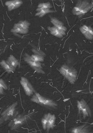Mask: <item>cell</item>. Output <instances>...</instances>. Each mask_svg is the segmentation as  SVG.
Returning a JSON list of instances; mask_svg holds the SVG:
<instances>
[{
    "label": "cell",
    "instance_id": "d6986e66",
    "mask_svg": "<svg viewBox=\"0 0 93 133\" xmlns=\"http://www.w3.org/2000/svg\"><path fill=\"white\" fill-rule=\"evenodd\" d=\"M29 57L32 60H33L34 61H36V62H42L44 61V58L43 56L36 55V54H34V55L29 56Z\"/></svg>",
    "mask_w": 93,
    "mask_h": 133
},
{
    "label": "cell",
    "instance_id": "8992f818",
    "mask_svg": "<svg viewBox=\"0 0 93 133\" xmlns=\"http://www.w3.org/2000/svg\"><path fill=\"white\" fill-rule=\"evenodd\" d=\"M17 102H15L12 104L10 107L4 111L2 113V117L0 118V124L3 122L7 121L11 119L12 118L14 117V115L15 110V108L17 105Z\"/></svg>",
    "mask_w": 93,
    "mask_h": 133
},
{
    "label": "cell",
    "instance_id": "6da1fadb",
    "mask_svg": "<svg viewBox=\"0 0 93 133\" xmlns=\"http://www.w3.org/2000/svg\"><path fill=\"white\" fill-rule=\"evenodd\" d=\"M60 72L71 83L73 84L77 79V72L72 66L64 64L60 69Z\"/></svg>",
    "mask_w": 93,
    "mask_h": 133
},
{
    "label": "cell",
    "instance_id": "277c9868",
    "mask_svg": "<svg viewBox=\"0 0 93 133\" xmlns=\"http://www.w3.org/2000/svg\"><path fill=\"white\" fill-rule=\"evenodd\" d=\"M30 24V23L27 21H21L18 23L14 24L11 31L14 33L27 34L29 32Z\"/></svg>",
    "mask_w": 93,
    "mask_h": 133
},
{
    "label": "cell",
    "instance_id": "ac0fdd59",
    "mask_svg": "<svg viewBox=\"0 0 93 133\" xmlns=\"http://www.w3.org/2000/svg\"><path fill=\"white\" fill-rule=\"evenodd\" d=\"M12 66H13L14 68H16L17 66L19 65V61H18L17 59H16V58L13 56V55H10L9 58H8L7 61Z\"/></svg>",
    "mask_w": 93,
    "mask_h": 133
},
{
    "label": "cell",
    "instance_id": "ffe728a7",
    "mask_svg": "<svg viewBox=\"0 0 93 133\" xmlns=\"http://www.w3.org/2000/svg\"><path fill=\"white\" fill-rule=\"evenodd\" d=\"M7 89V86L2 79H0V94L4 93V90Z\"/></svg>",
    "mask_w": 93,
    "mask_h": 133
},
{
    "label": "cell",
    "instance_id": "9a60e30c",
    "mask_svg": "<svg viewBox=\"0 0 93 133\" xmlns=\"http://www.w3.org/2000/svg\"><path fill=\"white\" fill-rule=\"evenodd\" d=\"M51 22L54 25L55 27L60 29V30H62L64 32H66L67 31V28L64 26L63 22L60 21L57 18L52 17L51 18Z\"/></svg>",
    "mask_w": 93,
    "mask_h": 133
},
{
    "label": "cell",
    "instance_id": "4fadbf2b",
    "mask_svg": "<svg viewBox=\"0 0 93 133\" xmlns=\"http://www.w3.org/2000/svg\"><path fill=\"white\" fill-rule=\"evenodd\" d=\"M23 3L22 1L19 0H14V1H7L5 3V5L7 6L9 11H12L16 9L21 6Z\"/></svg>",
    "mask_w": 93,
    "mask_h": 133
},
{
    "label": "cell",
    "instance_id": "7c38bea8",
    "mask_svg": "<svg viewBox=\"0 0 93 133\" xmlns=\"http://www.w3.org/2000/svg\"><path fill=\"white\" fill-rule=\"evenodd\" d=\"M47 29L50 31L51 34L55 37H57L58 38H62L66 35L65 32L63 31L62 30H60V29L56 27L55 26L54 27H47Z\"/></svg>",
    "mask_w": 93,
    "mask_h": 133
},
{
    "label": "cell",
    "instance_id": "2e32d148",
    "mask_svg": "<svg viewBox=\"0 0 93 133\" xmlns=\"http://www.w3.org/2000/svg\"><path fill=\"white\" fill-rule=\"evenodd\" d=\"M0 65L7 72H14L15 68L12 66L7 61L3 60L0 62Z\"/></svg>",
    "mask_w": 93,
    "mask_h": 133
},
{
    "label": "cell",
    "instance_id": "9c48e42d",
    "mask_svg": "<svg viewBox=\"0 0 93 133\" xmlns=\"http://www.w3.org/2000/svg\"><path fill=\"white\" fill-rule=\"evenodd\" d=\"M24 61H25L28 64H29L31 67L33 68L36 72H37L38 73H44V72H43V70H42L41 64L40 62L32 60L29 57V55H28L27 53L25 54V56H24Z\"/></svg>",
    "mask_w": 93,
    "mask_h": 133
},
{
    "label": "cell",
    "instance_id": "7402d4cb",
    "mask_svg": "<svg viewBox=\"0 0 93 133\" xmlns=\"http://www.w3.org/2000/svg\"><path fill=\"white\" fill-rule=\"evenodd\" d=\"M5 47H1V48H0V55L3 53V52L5 51Z\"/></svg>",
    "mask_w": 93,
    "mask_h": 133
},
{
    "label": "cell",
    "instance_id": "8fae6325",
    "mask_svg": "<svg viewBox=\"0 0 93 133\" xmlns=\"http://www.w3.org/2000/svg\"><path fill=\"white\" fill-rule=\"evenodd\" d=\"M79 30L87 39L89 40H92L93 39V30L90 26L84 25L80 27Z\"/></svg>",
    "mask_w": 93,
    "mask_h": 133
},
{
    "label": "cell",
    "instance_id": "5b68a950",
    "mask_svg": "<svg viewBox=\"0 0 93 133\" xmlns=\"http://www.w3.org/2000/svg\"><path fill=\"white\" fill-rule=\"evenodd\" d=\"M56 117L55 115L48 113L44 116L41 120V123L44 130H47L48 132L50 129H53L55 127Z\"/></svg>",
    "mask_w": 93,
    "mask_h": 133
},
{
    "label": "cell",
    "instance_id": "e0dca14e",
    "mask_svg": "<svg viewBox=\"0 0 93 133\" xmlns=\"http://www.w3.org/2000/svg\"><path fill=\"white\" fill-rule=\"evenodd\" d=\"M36 14H35L36 16H38L39 17H42L44 16H45L47 14L54 12L53 10H51L48 8H38L36 10Z\"/></svg>",
    "mask_w": 93,
    "mask_h": 133
},
{
    "label": "cell",
    "instance_id": "3957f363",
    "mask_svg": "<svg viewBox=\"0 0 93 133\" xmlns=\"http://www.w3.org/2000/svg\"><path fill=\"white\" fill-rule=\"evenodd\" d=\"M34 93L35 94L34 96L31 99V101L41 105H45L53 108H55L57 106V104L52 100L43 97L42 95L36 92L35 91H34Z\"/></svg>",
    "mask_w": 93,
    "mask_h": 133
},
{
    "label": "cell",
    "instance_id": "52a82bcc",
    "mask_svg": "<svg viewBox=\"0 0 93 133\" xmlns=\"http://www.w3.org/2000/svg\"><path fill=\"white\" fill-rule=\"evenodd\" d=\"M26 120V116L22 115H16L11 120L9 124V127L12 130H15L25 123Z\"/></svg>",
    "mask_w": 93,
    "mask_h": 133
},
{
    "label": "cell",
    "instance_id": "44dd1931",
    "mask_svg": "<svg viewBox=\"0 0 93 133\" xmlns=\"http://www.w3.org/2000/svg\"><path fill=\"white\" fill-rule=\"evenodd\" d=\"M52 7V6L50 2H46V3H39L38 5V8H48L50 9Z\"/></svg>",
    "mask_w": 93,
    "mask_h": 133
},
{
    "label": "cell",
    "instance_id": "5bb4252c",
    "mask_svg": "<svg viewBox=\"0 0 93 133\" xmlns=\"http://www.w3.org/2000/svg\"><path fill=\"white\" fill-rule=\"evenodd\" d=\"M90 129V126L84 124L82 125L73 128L72 130H71V132L74 133H87L89 132Z\"/></svg>",
    "mask_w": 93,
    "mask_h": 133
},
{
    "label": "cell",
    "instance_id": "ba28073f",
    "mask_svg": "<svg viewBox=\"0 0 93 133\" xmlns=\"http://www.w3.org/2000/svg\"><path fill=\"white\" fill-rule=\"evenodd\" d=\"M77 107L79 111V113H82L84 118L91 115V110L89 107L84 100L77 102Z\"/></svg>",
    "mask_w": 93,
    "mask_h": 133
},
{
    "label": "cell",
    "instance_id": "30bf717a",
    "mask_svg": "<svg viewBox=\"0 0 93 133\" xmlns=\"http://www.w3.org/2000/svg\"><path fill=\"white\" fill-rule=\"evenodd\" d=\"M20 83L23 87L24 91L28 96H31L34 92V90L31 83L25 77H22Z\"/></svg>",
    "mask_w": 93,
    "mask_h": 133
},
{
    "label": "cell",
    "instance_id": "7a4b0ae2",
    "mask_svg": "<svg viewBox=\"0 0 93 133\" xmlns=\"http://www.w3.org/2000/svg\"><path fill=\"white\" fill-rule=\"evenodd\" d=\"M92 5L88 1H78L72 10V13L76 16H82L90 11Z\"/></svg>",
    "mask_w": 93,
    "mask_h": 133
}]
</instances>
